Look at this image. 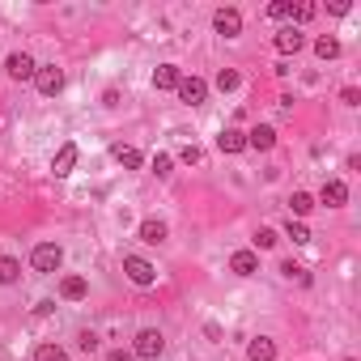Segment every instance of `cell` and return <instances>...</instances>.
I'll return each mask as SVG.
<instances>
[{"instance_id": "cell-8", "label": "cell", "mask_w": 361, "mask_h": 361, "mask_svg": "<svg viewBox=\"0 0 361 361\" xmlns=\"http://www.w3.org/2000/svg\"><path fill=\"white\" fill-rule=\"evenodd\" d=\"M77 157H81V149H77V144H60V153L52 157V171H56V179H68L72 175V166H77Z\"/></svg>"}, {"instance_id": "cell-37", "label": "cell", "mask_w": 361, "mask_h": 361, "mask_svg": "<svg viewBox=\"0 0 361 361\" xmlns=\"http://www.w3.org/2000/svg\"><path fill=\"white\" fill-rule=\"evenodd\" d=\"M344 361H353V357H344Z\"/></svg>"}, {"instance_id": "cell-16", "label": "cell", "mask_w": 361, "mask_h": 361, "mask_svg": "<svg viewBox=\"0 0 361 361\" xmlns=\"http://www.w3.org/2000/svg\"><path fill=\"white\" fill-rule=\"evenodd\" d=\"M166 221H157V217H149V221H140V243H149V247H157V243H166Z\"/></svg>"}, {"instance_id": "cell-10", "label": "cell", "mask_w": 361, "mask_h": 361, "mask_svg": "<svg viewBox=\"0 0 361 361\" xmlns=\"http://www.w3.org/2000/svg\"><path fill=\"white\" fill-rule=\"evenodd\" d=\"M276 144V128L272 124H255L251 132H247V149H259V153H268Z\"/></svg>"}, {"instance_id": "cell-14", "label": "cell", "mask_w": 361, "mask_h": 361, "mask_svg": "<svg viewBox=\"0 0 361 361\" xmlns=\"http://www.w3.org/2000/svg\"><path fill=\"white\" fill-rule=\"evenodd\" d=\"M60 298L64 302H85L89 298V281L85 276H64L60 281Z\"/></svg>"}, {"instance_id": "cell-30", "label": "cell", "mask_w": 361, "mask_h": 361, "mask_svg": "<svg viewBox=\"0 0 361 361\" xmlns=\"http://www.w3.org/2000/svg\"><path fill=\"white\" fill-rule=\"evenodd\" d=\"M179 157H183L187 166H196V162H200L204 153H200V144H183V149H179Z\"/></svg>"}, {"instance_id": "cell-1", "label": "cell", "mask_w": 361, "mask_h": 361, "mask_svg": "<svg viewBox=\"0 0 361 361\" xmlns=\"http://www.w3.org/2000/svg\"><path fill=\"white\" fill-rule=\"evenodd\" d=\"M60 263H64V251H60V243H39V247L30 251V268H34V272H43V276L60 272Z\"/></svg>"}, {"instance_id": "cell-2", "label": "cell", "mask_w": 361, "mask_h": 361, "mask_svg": "<svg viewBox=\"0 0 361 361\" xmlns=\"http://www.w3.org/2000/svg\"><path fill=\"white\" fill-rule=\"evenodd\" d=\"M166 353V336L162 331H153V327H144V331H136V344H132V357H140V361H157Z\"/></svg>"}, {"instance_id": "cell-27", "label": "cell", "mask_w": 361, "mask_h": 361, "mask_svg": "<svg viewBox=\"0 0 361 361\" xmlns=\"http://www.w3.org/2000/svg\"><path fill=\"white\" fill-rule=\"evenodd\" d=\"M315 13H319V5H310V0H302V5H294V13H289V17H294L298 26H306V21L315 17Z\"/></svg>"}, {"instance_id": "cell-35", "label": "cell", "mask_w": 361, "mask_h": 361, "mask_svg": "<svg viewBox=\"0 0 361 361\" xmlns=\"http://www.w3.org/2000/svg\"><path fill=\"white\" fill-rule=\"evenodd\" d=\"M102 107H119V89H115V85L102 94Z\"/></svg>"}, {"instance_id": "cell-32", "label": "cell", "mask_w": 361, "mask_h": 361, "mask_svg": "<svg viewBox=\"0 0 361 361\" xmlns=\"http://www.w3.org/2000/svg\"><path fill=\"white\" fill-rule=\"evenodd\" d=\"M340 102H344V107H357V102H361V89H357V85H344V89H340Z\"/></svg>"}, {"instance_id": "cell-33", "label": "cell", "mask_w": 361, "mask_h": 361, "mask_svg": "<svg viewBox=\"0 0 361 361\" xmlns=\"http://www.w3.org/2000/svg\"><path fill=\"white\" fill-rule=\"evenodd\" d=\"M349 9H353V5H349V0H331V5H327V13H331V17H344Z\"/></svg>"}, {"instance_id": "cell-26", "label": "cell", "mask_w": 361, "mask_h": 361, "mask_svg": "<svg viewBox=\"0 0 361 361\" xmlns=\"http://www.w3.org/2000/svg\"><path fill=\"white\" fill-rule=\"evenodd\" d=\"M238 81H243V77H238V72H234V68H221V72H217V89H221V94H230V89H238Z\"/></svg>"}, {"instance_id": "cell-36", "label": "cell", "mask_w": 361, "mask_h": 361, "mask_svg": "<svg viewBox=\"0 0 361 361\" xmlns=\"http://www.w3.org/2000/svg\"><path fill=\"white\" fill-rule=\"evenodd\" d=\"M107 361H136V357H132V353H124V349H111V353H107Z\"/></svg>"}, {"instance_id": "cell-15", "label": "cell", "mask_w": 361, "mask_h": 361, "mask_svg": "<svg viewBox=\"0 0 361 361\" xmlns=\"http://www.w3.org/2000/svg\"><path fill=\"white\" fill-rule=\"evenodd\" d=\"M217 149H221V153H243V149H247V132L221 128V136H217Z\"/></svg>"}, {"instance_id": "cell-17", "label": "cell", "mask_w": 361, "mask_h": 361, "mask_svg": "<svg viewBox=\"0 0 361 361\" xmlns=\"http://www.w3.org/2000/svg\"><path fill=\"white\" fill-rule=\"evenodd\" d=\"M247 357L251 361H276V344L268 340V336H255V340L247 344Z\"/></svg>"}, {"instance_id": "cell-24", "label": "cell", "mask_w": 361, "mask_h": 361, "mask_svg": "<svg viewBox=\"0 0 361 361\" xmlns=\"http://www.w3.org/2000/svg\"><path fill=\"white\" fill-rule=\"evenodd\" d=\"M281 276H289V281H298V285H310V272L302 268V263H294V259H285V263H281Z\"/></svg>"}, {"instance_id": "cell-4", "label": "cell", "mask_w": 361, "mask_h": 361, "mask_svg": "<svg viewBox=\"0 0 361 361\" xmlns=\"http://www.w3.org/2000/svg\"><path fill=\"white\" fill-rule=\"evenodd\" d=\"M175 94H179V102L200 107V102H208V81H204V77H183Z\"/></svg>"}, {"instance_id": "cell-3", "label": "cell", "mask_w": 361, "mask_h": 361, "mask_svg": "<svg viewBox=\"0 0 361 361\" xmlns=\"http://www.w3.org/2000/svg\"><path fill=\"white\" fill-rule=\"evenodd\" d=\"M124 272H128V281L140 285V289H149V285L157 281V268H153L144 255H124Z\"/></svg>"}, {"instance_id": "cell-34", "label": "cell", "mask_w": 361, "mask_h": 361, "mask_svg": "<svg viewBox=\"0 0 361 361\" xmlns=\"http://www.w3.org/2000/svg\"><path fill=\"white\" fill-rule=\"evenodd\" d=\"M52 310H56V302H52V298H43V302L34 306V315H39V319H47V315H52Z\"/></svg>"}, {"instance_id": "cell-31", "label": "cell", "mask_w": 361, "mask_h": 361, "mask_svg": "<svg viewBox=\"0 0 361 361\" xmlns=\"http://www.w3.org/2000/svg\"><path fill=\"white\" fill-rule=\"evenodd\" d=\"M77 344H81V353H98V336H94V331H81Z\"/></svg>"}, {"instance_id": "cell-25", "label": "cell", "mask_w": 361, "mask_h": 361, "mask_svg": "<svg viewBox=\"0 0 361 361\" xmlns=\"http://www.w3.org/2000/svg\"><path fill=\"white\" fill-rule=\"evenodd\" d=\"M276 243H281L276 230H268V226H259V230H255V247H259V251H272Z\"/></svg>"}, {"instance_id": "cell-5", "label": "cell", "mask_w": 361, "mask_h": 361, "mask_svg": "<svg viewBox=\"0 0 361 361\" xmlns=\"http://www.w3.org/2000/svg\"><path fill=\"white\" fill-rule=\"evenodd\" d=\"M34 85H39V94H43V98H56V94L64 89V68H56V64L39 68V72H34Z\"/></svg>"}, {"instance_id": "cell-6", "label": "cell", "mask_w": 361, "mask_h": 361, "mask_svg": "<svg viewBox=\"0 0 361 361\" xmlns=\"http://www.w3.org/2000/svg\"><path fill=\"white\" fill-rule=\"evenodd\" d=\"M5 72H9L13 81H34L39 64H34V56H26V52H13V56L5 60Z\"/></svg>"}, {"instance_id": "cell-20", "label": "cell", "mask_w": 361, "mask_h": 361, "mask_svg": "<svg viewBox=\"0 0 361 361\" xmlns=\"http://www.w3.org/2000/svg\"><path fill=\"white\" fill-rule=\"evenodd\" d=\"M21 281V263L13 255H0V285H17Z\"/></svg>"}, {"instance_id": "cell-11", "label": "cell", "mask_w": 361, "mask_h": 361, "mask_svg": "<svg viewBox=\"0 0 361 361\" xmlns=\"http://www.w3.org/2000/svg\"><path fill=\"white\" fill-rule=\"evenodd\" d=\"M230 272H234V276H255V272H259V255L247 251V247L234 251V255H230Z\"/></svg>"}, {"instance_id": "cell-7", "label": "cell", "mask_w": 361, "mask_h": 361, "mask_svg": "<svg viewBox=\"0 0 361 361\" xmlns=\"http://www.w3.org/2000/svg\"><path fill=\"white\" fill-rule=\"evenodd\" d=\"M212 30L226 34V39H238V34H243V13H238V9H217L212 13Z\"/></svg>"}, {"instance_id": "cell-18", "label": "cell", "mask_w": 361, "mask_h": 361, "mask_svg": "<svg viewBox=\"0 0 361 361\" xmlns=\"http://www.w3.org/2000/svg\"><path fill=\"white\" fill-rule=\"evenodd\" d=\"M115 162L119 166H124V171H140V166H144V157H140V149H132V144H115Z\"/></svg>"}, {"instance_id": "cell-13", "label": "cell", "mask_w": 361, "mask_h": 361, "mask_svg": "<svg viewBox=\"0 0 361 361\" xmlns=\"http://www.w3.org/2000/svg\"><path fill=\"white\" fill-rule=\"evenodd\" d=\"M179 81H183V72H179L175 64H157V68H153V89H157V94L179 89Z\"/></svg>"}, {"instance_id": "cell-23", "label": "cell", "mask_w": 361, "mask_h": 361, "mask_svg": "<svg viewBox=\"0 0 361 361\" xmlns=\"http://www.w3.org/2000/svg\"><path fill=\"white\" fill-rule=\"evenodd\" d=\"M285 238H294L298 247H306V243H310V230H306V221H294V217H289V221H285Z\"/></svg>"}, {"instance_id": "cell-21", "label": "cell", "mask_w": 361, "mask_h": 361, "mask_svg": "<svg viewBox=\"0 0 361 361\" xmlns=\"http://www.w3.org/2000/svg\"><path fill=\"white\" fill-rule=\"evenodd\" d=\"M34 361H68V353H64L56 340H43V344L34 349Z\"/></svg>"}, {"instance_id": "cell-12", "label": "cell", "mask_w": 361, "mask_h": 361, "mask_svg": "<svg viewBox=\"0 0 361 361\" xmlns=\"http://www.w3.org/2000/svg\"><path fill=\"white\" fill-rule=\"evenodd\" d=\"M319 200H323L327 208H344V204H349V187H344L340 179H327L323 191H319Z\"/></svg>"}, {"instance_id": "cell-19", "label": "cell", "mask_w": 361, "mask_h": 361, "mask_svg": "<svg viewBox=\"0 0 361 361\" xmlns=\"http://www.w3.org/2000/svg\"><path fill=\"white\" fill-rule=\"evenodd\" d=\"M310 208H315V196H310V191H294V196H289V217H294V221H302Z\"/></svg>"}, {"instance_id": "cell-28", "label": "cell", "mask_w": 361, "mask_h": 361, "mask_svg": "<svg viewBox=\"0 0 361 361\" xmlns=\"http://www.w3.org/2000/svg\"><path fill=\"white\" fill-rule=\"evenodd\" d=\"M289 13H294V0H272V5H268V17L272 21H285Z\"/></svg>"}, {"instance_id": "cell-22", "label": "cell", "mask_w": 361, "mask_h": 361, "mask_svg": "<svg viewBox=\"0 0 361 361\" xmlns=\"http://www.w3.org/2000/svg\"><path fill=\"white\" fill-rule=\"evenodd\" d=\"M315 56L319 60H336V56H340V39H331V34L315 39Z\"/></svg>"}, {"instance_id": "cell-29", "label": "cell", "mask_w": 361, "mask_h": 361, "mask_svg": "<svg viewBox=\"0 0 361 361\" xmlns=\"http://www.w3.org/2000/svg\"><path fill=\"white\" fill-rule=\"evenodd\" d=\"M171 171H175V157H171V153H157V157H153V175H157V179H166Z\"/></svg>"}, {"instance_id": "cell-9", "label": "cell", "mask_w": 361, "mask_h": 361, "mask_svg": "<svg viewBox=\"0 0 361 361\" xmlns=\"http://www.w3.org/2000/svg\"><path fill=\"white\" fill-rule=\"evenodd\" d=\"M302 47H306V34H302L298 26H285V30L276 34V52H281V56H298Z\"/></svg>"}]
</instances>
